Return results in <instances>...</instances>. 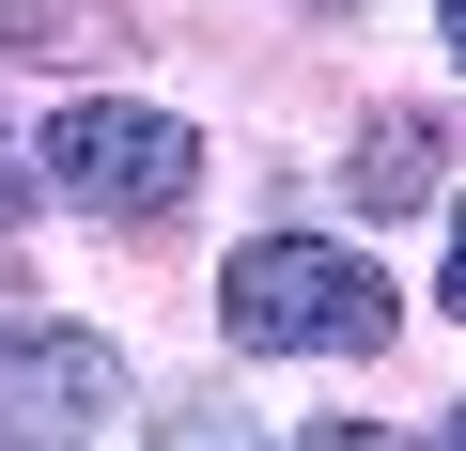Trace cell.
Wrapping results in <instances>:
<instances>
[{
	"label": "cell",
	"mask_w": 466,
	"mask_h": 451,
	"mask_svg": "<svg viewBox=\"0 0 466 451\" xmlns=\"http://www.w3.org/2000/svg\"><path fill=\"white\" fill-rule=\"evenodd\" d=\"M218 327H233V343H265V358H373L404 312H389V281H373L358 250L249 234V250H233V281H218Z\"/></svg>",
	"instance_id": "cell-1"
},
{
	"label": "cell",
	"mask_w": 466,
	"mask_h": 451,
	"mask_svg": "<svg viewBox=\"0 0 466 451\" xmlns=\"http://www.w3.org/2000/svg\"><path fill=\"white\" fill-rule=\"evenodd\" d=\"M32 156H47V187H63L78 218H171V202L202 187V140H187L171 109H63Z\"/></svg>",
	"instance_id": "cell-2"
},
{
	"label": "cell",
	"mask_w": 466,
	"mask_h": 451,
	"mask_svg": "<svg viewBox=\"0 0 466 451\" xmlns=\"http://www.w3.org/2000/svg\"><path fill=\"white\" fill-rule=\"evenodd\" d=\"M140 389H125V343H94V327H32V343H0V436H94V420H125Z\"/></svg>",
	"instance_id": "cell-3"
},
{
	"label": "cell",
	"mask_w": 466,
	"mask_h": 451,
	"mask_svg": "<svg viewBox=\"0 0 466 451\" xmlns=\"http://www.w3.org/2000/svg\"><path fill=\"white\" fill-rule=\"evenodd\" d=\"M373 218H404V202H435V125L420 109H389V125H358V171H342Z\"/></svg>",
	"instance_id": "cell-4"
},
{
	"label": "cell",
	"mask_w": 466,
	"mask_h": 451,
	"mask_svg": "<svg viewBox=\"0 0 466 451\" xmlns=\"http://www.w3.org/2000/svg\"><path fill=\"white\" fill-rule=\"evenodd\" d=\"M16 47H47V63H94V47H125V16H109V0H16Z\"/></svg>",
	"instance_id": "cell-5"
},
{
	"label": "cell",
	"mask_w": 466,
	"mask_h": 451,
	"mask_svg": "<svg viewBox=\"0 0 466 451\" xmlns=\"http://www.w3.org/2000/svg\"><path fill=\"white\" fill-rule=\"evenodd\" d=\"M156 451H265V436L233 420V405H171V420H156Z\"/></svg>",
	"instance_id": "cell-6"
},
{
	"label": "cell",
	"mask_w": 466,
	"mask_h": 451,
	"mask_svg": "<svg viewBox=\"0 0 466 451\" xmlns=\"http://www.w3.org/2000/svg\"><path fill=\"white\" fill-rule=\"evenodd\" d=\"M311 451H404V436H358V420H327V436H311Z\"/></svg>",
	"instance_id": "cell-7"
},
{
	"label": "cell",
	"mask_w": 466,
	"mask_h": 451,
	"mask_svg": "<svg viewBox=\"0 0 466 451\" xmlns=\"http://www.w3.org/2000/svg\"><path fill=\"white\" fill-rule=\"evenodd\" d=\"M435 32H451V63H466V0H435Z\"/></svg>",
	"instance_id": "cell-8"
},
{
	"label": "cell",
	"mask_w": 466,
	"mask_h": 451,
	"mask_svg": "<svg viewBox=\"0 0 466 451\" xmlns=\"http://www.w3.org/2000/svg\"><path fill=\"white\" fill-rule=\"evenodd\" d=\"M451 312H466V218H451Z\"/></svg>",
	"instance_id": "cell-9"
},
{
	"label": "cell",
	"mask_w": 466,
	"mask_h": 451,
	"mask_svg": "<svg viewBox=\"0 0 466 451\" xmlns=\"http://www.w3.org/2000/svg\"><path fill=\"white\" fill-rule=\"evenodd\" d=\"M0 451H16V436H0Z\"/></svg>",
	"instance_id": "cell-10"
},
{
	"label": "cell",
	"mask_w": 466,
	"mask_h": 451,
	"mask_svg": "<svg viewBox=\"0 0 466 451\" xmlns=\"http://www.w3.org/2000/svg\"><path fill=\"white\" fill-rule=\"evenodd\" d=\"M451 451H466V436H451Z\"/></svg>",
	"instance_id": "cell-11"
}]
</instances>
